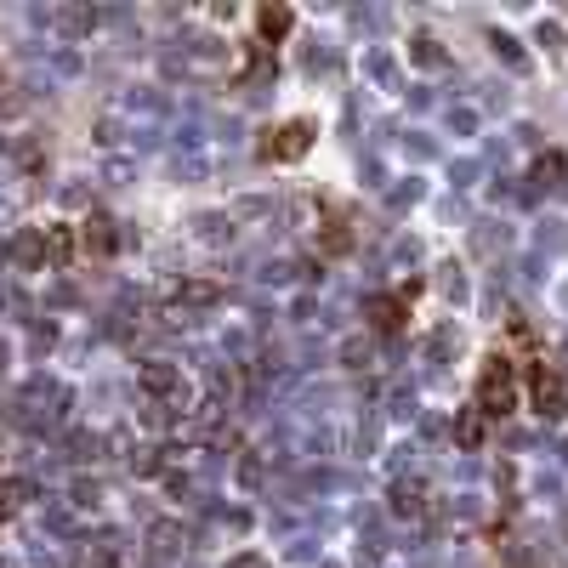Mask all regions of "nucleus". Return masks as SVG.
I'll return each instance as SVG.
<instances>
[{"instance_id": "f257e3e1", "label": "nucleus", "mask_w": 568, "mask_h": 568, "mask_svg": "<svg viewBox=\"0 0 568 568\" xmlns=\"http://www.w3.org/2000/svg\"><path fill=\"white\" fill-rule=\"evenodd\" d=\"M472 398H478V415H512L517 409V364L506 353H489L483 358V370H478V392H472Z\"/></svg>"}, {"instance_id": "f03ea898", "label": "nucleus", "mask_w": 568, "mask_h": 568, "mask_svg": "<svg viewBox=\"0 0 568 568\" xmlns=\"http://www.w3.org/2000/svg\"><path fill=\"white\" fill-rule=\"evenodd\" d=\"M313 137H319L313 120H284V125H273V131H262L256 154H262L267 165H296V160L313 154Z\"/></svg>"}, {"instance_id": "7ed1b4c3", "label": "nucleus", "mask_w": 568, "mask_h": 568, "mask_svg": "<svg viewBox=\"0 0 568 568\" xmlns=\"http://www.w3.org/2000/svg\"><path fill=\"white\" fill-rule=\"evenodd\" d=\"M529 398H534V409H540L546 421H563L568 415V387H563V375L551 370L546 358L529 370Z\"/></svg>"}, {"instance_id": "20e7f679", "label": "nucleus", "mask_w": 568, "mask_h": 568, "mask_svg": "<svg viewBox=\"0 0 568 568\" xmlns=\"http://www.w3.org/2000/svg\"><path fill=\"white\" fill-rule=\"evenodd\" d=\"M137 381H142V392L165 398L171 409H182V404H188V381H182V370H177V364H165V358L142 364V370H137Z\"/></svg>"}, {"instance_id": "39448f33", "label": "nucleus", "mask_w": 568, "mask_h": 568, "mask_svg": "<svg viewBox=\"0 0 568 568\" xmlns=\"http://www.w3.org/2000/svg\"><path fill=\"white\" fill-rule=\"evenodd\" d=\"M409 296H415V290H392V296H370V307H364V313H370V324L381 330V336H398V330H404V319H409Z\"/></svg>"}, {"instance_id": "423d86ee", "label": "nucleus", "mask_w": 568, "mask_h": 568, "mask_svg": "<svg viewBox=\"0 0 568 568\" xmlns=\"http://www.w3.org/2000/svg\"><path fill=\"white\" fill-rule=\"evenodd\" d=\"M290 23H296L290 6H262V12H256V35H262V46H279V40L290 35Z\"/></svg>"}, {"instance_id": "0eeeda50", "label": "nucleus", "mask_w": 568, "mask_h": 568, "mask_svg": "<svg viewBox=\"0 0 568 568\" xmlns=\"http://www.w3.org/2000/svg\"><path fill=\"white\" fill-rule=\"evenodd\" d=\"M114 245H120V239H114V222H108V216H86V250L108 256Z\"/></svg>"}, {"instance_id": "6e6552de", "label": "nucleus", "mask_w": 568, "mask_h": 568, "mask_svg": "<svg viewBox=\"0 0 568 568\" xmlns=\"http://www.w3.org/2000/svg\"><path fill=\"white\" fill-rule=\"evenodd\" d=\"M40 245H46L52 262H69V256H74V233L69 228H46V233H40Z\"/></svg>"}, {"instance_id": "1a4fd4ad", "label": "nucleus", "mask_w": 568, "mask_h": 568, "mask_svg": "<svg viewBox=\"0 0 568 568\" xmlns=\"http://www.w3.org/2000/svg\"><path fill=\"white\" fill-rule=\"evenodd\" d=\"M353 245V233H347V216H330V228H324V250L341 256V250Z\"/></svg>"}, {"instance_id": "9d476101", "label": "nucleus", "mask_w": 568, "mask_h": 568, "mask_svg": "<svg viewBox=\"0 0 568 568\" xmlns=\"http://www.w3.org/2000/svg\"><path fill=\"white\" fill-rule=\"evenodd\" d=\"M23 495H29V483H0V517H12V512H18Z\"/></svg>"}, {"instance_id": "9b49d317", "label": "nucleus", "mask_w": 568, "mask_h": 568, "mask_svg": "<svg viewBox=\"0 0 568 568\" xmlns=\"http://www.w3.org/2000/svg\"><path fill=\"white\" fill-rule=\"evenodd\" d=\"M557 177H563V154H551V160L534 165V182H557Z\"/></svg>"}, {"instance_id": "f8f14e48", "label": "nucleus", "mask_w": 568, "mask_h": 568, "mask_svg": "<svg viewBox=\"0 0 568 568\" xmlns=\"http://www.w3.org/2000/svg\"><path fill=\"white\" fill-rule=\"evenodd\" d=\"M478 438H483V426H478V415H466V421H461V444H478Z\"/></svg>"}, {"instance_id": "ddd939ff", "label": "nucleus", "mask_w": 568, "mask_h": 568, "mask_svg": "<svg viewBox=\"0 0 568 568\" xmlns=\"http://www.w3.org/2000/svg\"><path fill=\"white\" fill-rule=\"evenodd\" d=\"M228 568H267V563H262V557H256V551H245V557H233Z\"/></svg>"}]
</instances>
